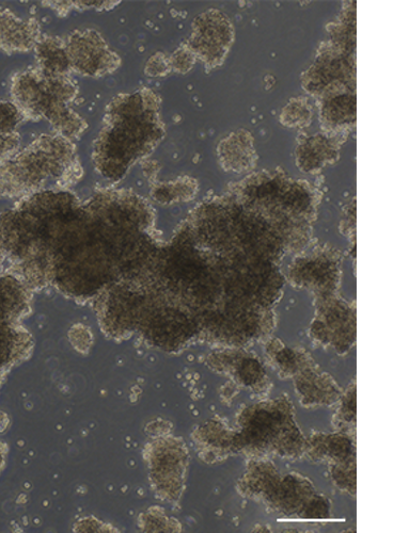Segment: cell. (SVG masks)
I'll return each mask as SVG.
<instances>
[{
	"mask_svg": "<svg viewBox=\"0 0 409 533\" xmlns=\"http://www.w3.org/2000/svg\"><path fill=\"white\" fill-rule=\"evenodd\" d=\"M160 107L159 95L147 88L119 94L108 104L93 148L94 165L101 174L120 179L157 147L165 136Z\"/></svg>",
	"mask_w": 409,
	"mask_h": 533,
	"instance_id": "6da1fadb",
	"label": "cell"
},
{
	"mask_svg": "<svg viewBox=\"0 0 409 533\" xmlns=\"http://www.w3.org/2000/svg\"><path fill=\"white\" fill-rule=\"evenodd\" d=\"M78 169L71 140L58 134L43 135L0 163V198L37 193L53 181L70 183L77 179Z\"/></svg>",
	"mask_w": 409,
	"mask_h": 533,
	"instance_id": "7a4b0ae2",
	"label": "cell"
},
{
	"mask_svg": "<svg viewBox=\"0 0 409 533\" xmlns=\"http://www.w3.org/2000/svg\"><path fill=\"white\" fill-rule=\"evenodd\" d=\"M10 94L23 119H45L58 135L69 140L87 131V122L71 107L78 89L70 76H53L38 68L20 72L11 79Z\"/></svg>",
	"mask_w": 409,
	"mask_h": 533,
	"instance_id": "3957f363",
	"label": "cell"
},
{
	"mask_svg": "<svg viewBox=\"0 0 409 533\" xmlns=\"http://www.w3.org/2000/svg\"><path fill=\"white\" fill-rule=\"evenodd\" d=\"M216 258L224 299L250 308L272 310L285 287L278 264L240 255Z\"/></svg>",
	"mask_w": 409,
	"mask_h": 533,
	"instance_id": "277c9868",
	"label": "cell"
},
{
	"mask_svg": "<svg viewBox=\"0 0 409 533\" xmlns=\"http://www.w3.org/2000/svg\"><path fill=\"white\" fill-rule=\"evenodd\" d=\"M288 278L295 287L310 290L318 299L336 296L341 282V257L328 248L305 252L294 258Z\"/></svg>",
	"mask_w": 409,
	"mask_h": 533,
	"instance_id": "5b68a950",
	"label": "cell"
},
{
	"mask_svg": "<svg viewBox=\"0 0 409 533\" xmlns=\"http://www.w3.org/2000/svg\"><path fill=\"white\" fill-rule=\"evenodd\" d=\"M65 41L72 72L98 78L116 72L121 66L120 56L96 30L74 31Z\"/></svg>",
	"mask_w": 409,
	"mask_h": 533,
	"instance_id": "8992f818",
	"label": "cell"
},
{
	"mask_svg": "<svg viewBox=\"0 0 409 533\" xmlns=\"http://www.w3.org/2000/svg\"><path fill=\"white\" fill-rule=\"evenodd\" d=\"M314 341L348 352L355 343L356 315L352 305L336 296L318 299L317 317L311 330Z\"/></svg>",
	"mask_w": 409,
	"mask_h": 533,
	"instance_id": "52a82bcc",
	"label": "cell"
},
{
	"mask_svg": "<svg viewBox=\"0 0 409 533\" xmlns=\"http://www.w3.org/2000/svg\"><path fill=\"white\" fill-rule=\"evenodd\" d=\"M232 42L233 26L227 16L218 10H209L195 19L187 45L197 59L214 68L223 63Z\"/></svg>",
	"mask_w": 409,
	"mask_h": 533,
	"instance_id": "ba28073f",
	"label": "cell"
},
{
	"mask_svg": "<svg viewBox=\"0 0 409 533\" xmlns=\"http://www.w3.org/2000/svg\"><path fill=\"white\" fill-rule=\"evenodd\" d=\"M41 30L34 19H21L10 10H0V50L7 54L26 53L36 47Z\"/></svg>",
	"mask_w": 409,
	"mask_h": 533,
	"instance_id": "9c48e42d",
	"label": "cell"
},
{
	"mask_svg": "<svg viewBox=\"0 0 409 533\" xmlns=\"http://www.w3.org/2000/svg\"><path fill=\"white\" fill-rule=\"evenodd\" d=\"M213 363L217 370L230 374L232 378L250 389H260L267 376L260 361L245 351L230 350L219 353Z\"/></svg>",
	"mask_w": 409,
	"mask_h": 533,
	"instance_id": "30bf717a",
	"label": "cell"
},
{
	"mask_svg": "<svg viewBox=\"0 0 409 533\" xmlns=\"http://www.w3.org/2000/svg\"><path fill=\"white\" fill-rule=\"evenodd\" d=\"M217 152L220 164L228 172L244 173L256 167L257 153L254 140L244 129L222 140Z\"/></svg>",
	"mask_w": 409,
	"mask_h": 533,
	"instance_id": "8fae6325",
	"label": "cell"
},
{
	"mask_svg": "<svg viewBox=\"0 0 409 533\" xmlns=\"http://www.w3.org/2000/svg\"><path fill=\"white\" fill-rule=\"evenodd\" d=\"M339 156V143L333 137L317 135L303 140L296 149V164L305 173H318L334 164Z\"/></svg>",
	"mask_w": 409,
	"mask_h": 533,
	"instance_id": "7c38bea8",
	"label": "cell"
},
{
	"mask_svg": "<svg viewBox=\"0 0 409 533\" xmlns=\"http://www.w3.org/2000/svg\"><path fill=\"white\" fill-rule=\"evenodd\" d=\"M296 389L306 403L319 405L336 400L339 390L336 383L310 362L296 376Z\"/></svg>",
	"mask_w": 409,
	"mask_h": 533,
	"instance_id": "4fadbf2b",
	"label": "cell"
},
{
	"mask_svg": "<svg viewBox=\"0 0 409 533\" xmlns=\"http://www.w3.org/2000/svg\"><path fill=\"white\" fill-rule=\"evenodd\" d=\"M322 103L323 123L333 128L350 124L355 117V98L344 85L327 89Z\"/></svg>",
	"mask_w": 409,
	"mask_h": 533,
	"instance_id": "5bb4252c",
	"label": "cell"
},
{
	"mask_svg": "<svg viewBox=\"0 0 409 533\" xmlns=\"http://www.w3.org/2000/svg\"><path fill=\"white\" fill-rule=\"evenodd\" d=\"M38 69L53 76H70L71 68L66 41L58 37H41L35 47Z\"/></svg>",
	"mask_w": 409,
	"mask_h": 533,
	"instance_id": "9a60e30c",
	"label": "cell"
},
{
	"mask_svg": "<svg viewBox=\"0 0 409 533\" xmlns=\"http://www.w3.org/2000/svg\"><path fill=\"white\" fill-rule=\"evenodd\" d=\"M23 117L12 103L0 101V159L17 152L20 145L19 127Z\"/></svg>",
	"mask_w": 409,
	"mask_h": 533,
	"instance_id": "2e32d148",
	"label": "cell"
},
{
	"mask_svg": "<svg viewBox=\"0 0 409 533\" xmlns=\"http://www.w3.org/2000/svg\"><path fill=\"white\" fill-rule=\"evenodd\" d=\"M267 358L285 377H295L310 362L308 355L283 345L278 339H273L266 346Z\"/></svg>",
	"mask_w": 409,
	"mask_h": 533,
	"instance_id": "e0dca14e",
	"label": "cell"
},
{
	"mask_svg": "<svg viewBox=\"0 0 409 533\" xmlns=\"http://www.w3.org/2000/svg\"><path fill=\"white\" fill-rule=\"evenodd\" d=\"M198 192V185L190 177L162 184L153 190L154 200L162 204L191 201Z\"/></svg>",
	"mask_w": 409,
	"mask_h": 533,
	"instance_id": "ac0fdd59",
	"label": "cell"
},
{
	"mask_svg": "<svg viewBox=\"0 0 409 533\" xmlns=\"http://www.w3.org/2000/svg\"><path fill=\"white\" fill-rule=\"evenodd\" d=\"M280 119L288 127H305L311 123L312 110L307 100L294 99L282 110Z\"/></svg>",
	"mask_w": 409,
	"mask_h": 533,
	"instance_id": "d6986e66",
	"label": "cell"
},
{
	"mask_svg": "<svg viewBox=\"0 0 409 533\" xmlns=\"http://www.w3.org/2000/svg\"><path fill=\"white\" fill-rule=\"evenodd\" d=\"M168 59L171 71L180 74H186L192 71L197 60L195 54L187 44L181 45Z\"/></svg>",
	"mask_w": 409,
	"mask_h": 533,
	"instance_id": "ffe728a7",
	"label": "cell"
},
{
	"mask_svg": "<svg viewBox=\"0 0 409 533\" xmlns=\"http://www.w3.org/2000/svg\"><path fill=\"white\" fill-rule=\"evenodd\" d=\"M120 2H43V6L55 9L57 12H69L72 9L109 10L118 6Z\"/></svg>",
	"mask_w": 409,
	"mask_h": 533,
	"instance_id": "44dd1931",
	"label": "cell"
},
{
	"mask_svg": "<svg viewBox=\"0 0 409 533\" xmlns=\"http://www.w3.org/2000/svg\"><path fill=\"white\" fill-rule=\"evenodd\" d=\"M171 72L169 59L163 53H156L146 63L145 73L149 77H165Z\"/></svg>",
	"mask_w": 409,
	"mask_h": 533,
	"instance_id": "7402d4cb",
	"label": "cell"
}]
</instances>
